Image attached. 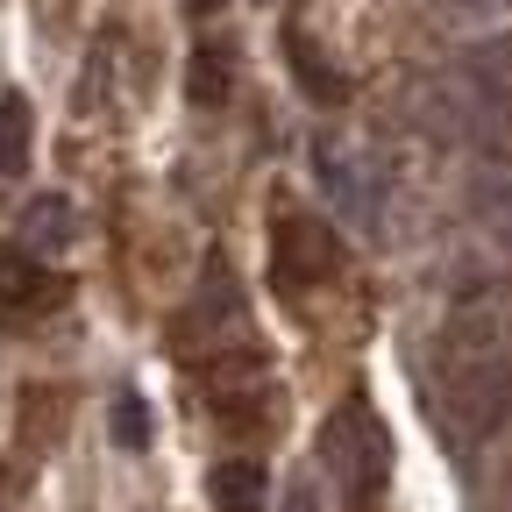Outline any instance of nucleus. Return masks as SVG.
Returning <instances> with one entry per match:
<instances>
[{
    "mask_svg": "<svg viewBox=\"0 0 512 512\" xmlns=\"http://www.w3.org/2000/svg\"><path fill=\"white\" fill-rule=\"evenodd\" d=\"M320 470H328L356 505H370L384 491V470H392V434H384V420L370 413V399H349L328 413V427H320Z\"/></svg>",
    "mask_w": 512,
    "mask_h": 512,
    "instance_id": "nucleus-2",
    "label": "nucleus"
},
{
    "mask_svg": "<svg viewBox=\"0 0 512 512\" xmlns=\"http://www.w3.org/2000/svg\"><path fill=\"white\" fill-rule=\"evenodd\" d=\"M313 171H320V185H328V200H335L363 235H377V228H384V178L370 171V157H363V150L320 143V150H313Z\"/></svg>",
    "mask_w": 512,
    "mask_h": 512,
    "instance_id": "nucleus-4",
    "label": "nucleus"
},
{
    "mask_svg": "<svg viewBox=\"0 0 512 512\" xmlns=\"http://www.w3.org/2000/svg\"><path fill=\"white\" fill-rule=\"evenodd\" d=\"M36 150V107L29 93H0V178H22Z\"/></svg>",
    "mask_w": 512,
    "mask_h": 512,
    "instance_id": "nucleus-10",
    "label": "nucleus"
},
{
    "mask_svg": "<svg viewBox=\"0 0 512 512\" xmlns=\"http://www.w3.org/2000/svg\"><path fill=\"white\" fill-rule=\"evenodd\" d=\"M72 228H79L72 221V200H29V214H22V235L29 242H50V249L72 242Z\"/></svg>",
    "mask_w": 512,
    "mask_h": 512,
    "instance_id": "nucleus-13",
    "label": "nucleus"
},
{
    "mask_svg": "<svg viewBox=\"0 0 512 512\" xmlns=\"http://www.w3.org/2000/svg\"><path fill=\"white\" fill-rule=\"evenodd\" d=\"M448 15H512V0H441Z\"/></svg>",
    "mask_w": 512,
    "mask_h": 512,
    "instance_id": "nucleus-15",
    "label": "nucleus"
},
{
    "mask_svg": "<svg viewBox=\"0 0 512 512\" xmlns=\"http://www.w3.org/2000/svg\"><path fill=\"white\" fill-rule=\"evenodd\" d=\"M285 64H292V79L320 100V107H335V100H349V79L328 64V50H320L306 29H285Z\"/></svg>",
    "mask_w": 512,
    "mask_h": 512,
    "instance_id": "nucleus-7",
    "label": "nucleus"
},
{
    "mask_svg": "<svg viewBox=\"0 0 512 512\" xmlns=\"http://www.w3.org/2000/svg\"><path fill=\"white\" fill-rule=\"evenodd\" d=\"M470 79L477 86H498V93H512V29H498V36H484V43H470Z\"/></svg>",
    "mask_w": 512,
    "mask_h": 512,
    "instance_id": "nucleus-12",
    "label": "nucleus"
},
{
    "mask_svg": "<svg viewBox=\"0 0 512 512\" xmlns=\"http://www.w3.org/2000/svg\"><path fill=\"white\" fill-rule=\"evenodd\" d=\"M57 278L36 264L22 242H0V328H29L43 306H57Z\"/></svg>",
    "mask_w": 512,
    "mask_h": 512,
    "instance_id": "nucleus-5",
    "label": "nucleus"
},
{
    "mask_svg": "<svg viewBox=\"0 0 512 512\" xmlns=\"http://www.w3.org/2000/svg\"><path fill=\"white\" fill-rule=\"evenodd\" d=\"M185 93L200 100V107H221V100L235 93V43L207 36L200 50H192V64H185Z\"/></svg>",
    "mask_w": 512,
    "mask_h": 512,
    "instance_id": "nucleus-8",
    "label": "nucleus"
},
{
    "mask_svg": "<svg viewBox=\"0 0 512 512\" xmlns=\"http://www.w3.org/2000/svg\"><path fill=\"white\" fill-rule=\"evenodd\" d=\"M477 221L498 235V242H512V171H477Z\"/></svg>",
    "mask_w": 512,
    "mask_h": 512,
    "instance_id": "nucleus-11",
    "label": "nucleus"
},
{
    "mask_svg": "<svg viewBox=\"0 0 512 512\" xmlns=\"http://www.w3.org/2000/svg\"><path fill=\"white\" fill-rule=\"evenodd\" d=\"M207 491H214V505H221V512H264L271 477H264V463L235 456V463H214V470H207Z\"/></svg>",
    "mask_w": 512,
    "mask_h": 512,
    "instance_id": "nucleus-9",
    "label": "nucleus"
},
{
    "mask_svg": "<svg viewBox=\"0 0 512 512\" xmlns=\"http://www.w3.org/2000/svg\"><path fill=\"white\" fill-rule=\"evenodd\" d=\"M285 512H328V505H320V491H313V484H292V498H285Z\"/></svg>",
    "mask_w": 512,
    "mask_h": 512,
    "instance_id": "nucleus-16",
    "label": "nucleus"
},
{
    "mask_svg": "<svg viewBox=\"0 0 512 512\" xmlns=\"http://www.w3.org/2000/svg\"><path fill=\"white\" fill-rule=\"evenodd\" d=\"M214 8H221V0H192V15H214Z\"/></svg>",
    "mask_w": 512,
    "mask_h": 512,
    "instance_id": "nucleus-17",
    "label": "nucleus"
},
{
    "mask_svg": "<svg viewBox=\"0 0 512 512\" xmlns=\"http://www.w3.org/2000/svg\"><path fill=\"white\" fill-rule=\"evenodd\" d=\"M456 128L470 136L477 157H491L498 171H512V93H498V86L456 93Z\"/></svg>",
    "mask_w": 512,
    "mask_h": 512,
    "instance_id": "nucleus-6",
    "label": "nucleus"
},
{
    "mask_svg": "<svg viewBox=\"0 0 512 512\" xmlns=\"http://www.w3.org/2000/svg\"><path fill=\"white\" fill-rule=\"evenodd\" d=\"M114 441L121 448H150V406H143V392H121L114 399Z\"/></svg>",
    "mask_w": 512,
    "mask_h": 512,
    "instance_id": "nucleus-14",
    "label": "nucleus"
},
{
    "mask_svg": "<svg viewBox=\"0 0 512 512\" xmlns=\"http://www.w3.org/2000/svg\"><path fill=\"white\" fill-rule=\"evenodd\" d=\"M342 271V242H335V228L320 221L313 207H278L271 214V278H278V292L285 299H299V292H313V285H328Z\"/></svg>",
    "mask_w": 512,
    "mask_h": 512,
    "instance_id": "nucleus-3",
    "label": "nucleus"
},
{
    "mask_svg": "<svg viewBox=\"0 0 512 512\" xmlns=\"http://www.w3.org/2000/svg\"><path fill=\"white\" fill-rule=\"evenodd\" d=\"M434 406L463 448L491 441L512 413V320L498 306V285H477L448 306L434 342Z\"/></svg>",
    "mask_w": 512,
    "mask_h": 512,
    "instance_id": "nucleus-1",
    "label": "nucleus"
}]
</instances>
